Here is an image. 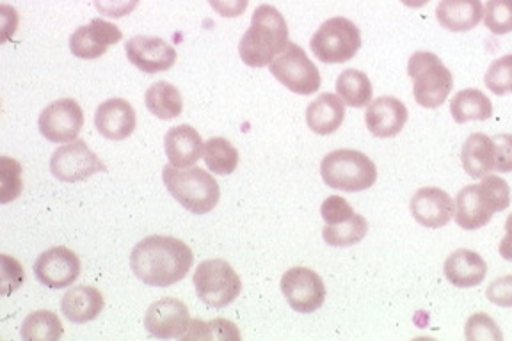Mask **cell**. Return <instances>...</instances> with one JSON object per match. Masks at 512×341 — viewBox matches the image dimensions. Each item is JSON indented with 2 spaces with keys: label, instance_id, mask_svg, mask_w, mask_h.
<instances>
[{
  "label": "cell",
  "instance_id": "6da1fadb",
  "mask_svg": "<svg viewBox=\"0 0 512 341\" xmlns=\"http://www.w3.org/2000/svg\"><path fill=\"white\" fill-rule=\"evenodd\" d=\"M194 263L191 247L184 240L166 235L146 237L130 254V269L144 285H176L189 274Z\"/></svg>",
  "mask_w": 512,
  "mask_h": 341
},
{
  "label": "cell",
  "instance_id": "7a4b0ae2",
  "mask_svg": "<svg viewBox=\"0 0 512 341\" xmlns=\"http://www.w3.org/2000/svg\"><path fill=\"white\" fill-rule=\"evenodd\" d=\"M288 43V25L283 15L274 6L262 4L255 9L251 25L240 40V59L251 68H265Z\"/></svg>",
  "mask_w": 512,
  "mask_h": 341
},
{
  "label": "cell",
  "instance_id": "3957f363",
  "mask_svg": "<svg viewBox=\"0 0 512 341\" xmlns=\"http://www.w3.org/2000/svg\"><path fill=\"white\" fill-rule=\"evenodd\" d=\"M511 205V187L500 176L488 175L482 182L466 185L456 198V223L463 230H480L496 212Z\"/></svg>",
  "mask_w": 512,
  "mask_h": 341
},
{
  "label": "cell",
  "instance_id": "277c9868",
  "mask_svg": "<svg viewBox=\"0 0 512 341\" xmlns=\"http://www.w3.org/2000/svg\"><path fill=\"white\" fill-rule=\"evenodd\" d=\"M162 180L169 194L191 214H208L217 207L221 191L216 178L200 167L164 166Z\"/></svg>",
  "mask_w": 512,
  "mask_h": 341
},
{
  "label": "cell",
  "instance_id": "5b68a950",
  "mask_svg": "<svg viewBox=\"0 0 512 341\" xmlns=\"http://www.w3.org/2000/svg\"><path fill=\"white\" fill-rule=\"evenodd\" d=\"M320 175L331 189L361 192L367 191L376 183L377 167L361 151L336 150L322 159Z\"/></svg>",
  "mask_w": 512,
  "mask_h": 341
},
{
  "label": "cell",
  "instance_id": "8992f818",
  "mask_svg": "<svg viewBox=\"0 0 512 341\" xmlns=\"http://www.w3.org/2000/svg\"><path fill=\"white\" fill-rule=\"evenodd\" d=\"M408 75L413 80L416 104L425 109L441 107L454 88L452 73L432 52L420 50L409 57Z\"/></svg>",
  "mask_w": 512,
  "mask_h": 341
},
{
  "label": "cell",
  "instance_id": "52a82bcc",
  "mask_svg": "<svg viewBox=\"0 0 512 341\" xmlns=\"http://www.w3.org/2000/svg\"><path fill=\"white\" fill-rule=\"evenodd\" d=\"M310 48L320 63H347L361 48L360 29L344 16L329 18L313 34Z\"/></svg>",
  "mask_w": 512,
  "mask_h": 341
},
{
  "label": "cell",
  "instance_id": "ba28073f",
  "mask_svg": "<svg viewBox=\"0 0 512 341\" xmlns=\"http://www.w3.org/2000/svg\"><path fill=\"white\" fill-rule=\"evenodd\" d=\"M192 283L196 286V294L210 308H226L230 306L240 292L242 281L226 260H205L194 272Z\"/></svg>",
  "mask_w": 512,
  "mask_h": 341
},
{
  "label": "cell",
  "instance_id": "9c48e42d",
  "mask_svg": "<svg viewBox=\"0 0 512 341\" xmlns=\"http://www.w3.org/2000/svg\"><path fill=\"white\" fill-rule=\"evenodd\" d=\"M269 68L272 77L280 80L288 91L296 95H313L319 91L322 84L319 68L296 43H288L280 56L269 64Z\"/></svg>",
  "mask_w": 512,
  "mask_h": 341
},
{
  "label": "cell",
  "instance_id": "30bf717a",
  "mask_svg": "<svg viewBox=\"0 0 512 341\" xmlns=\"http://www.w3.org/2000/svg\"><path fill=\"white\" fill-rule=\"evenodd\" d=\"M50 171L59 182L75 183L88 180L89 176L104 173L107 166L100 157L89 150L86 141H73L57 148L50 159Z\"/></svg>",
  "mask_w": 512,
  "mask_h": 341
},
{
  "label": "cell",
  "instance_id": "8fae6325",
  "mask_svg": "<svg viewBox=\"0 0 512 341\" xmlns=\"http://www.w3.org/2000/svg\"><path fill=\"white\" fill-rule=\"evenodd\" d=\"M281 292L290 308L299 313L320 310L326 301V285L317 272L308 267H292L281 278Z\"/></svg>",
  "mask_w": 512,
  "mask_h": 341
},
{
  "label": "cell",
  "instance_id": "7c38bea8",
  "mask_svg": "<svg viewBox=\"0 0 512 341\" xmlns=\"http://www.w3.org/2000/svg\"><path fill=\"white\" fill-rule=\"evenodd\" d=\"M38 127L48 143H73L84 127V112L75 100L63 98L41 111Z\"/></svg>",
  "mask_w": 512,
  "mask_h": 341
},
{
  "label": "cell",
  "instance_id": "4fadbf2b",
  "mask_svg": "<svg viewBox=\"0 0 512 341\" xmlns=\"http://www.w3.org/2000/svg\"><path fill=\"white\" fill-rule=\"evenodd\" d=\"M189 324V308L185 306V302L173 297H164L153 302L144 315L146 331L159 340H182V336L189 329Z\"/></svg>",
  "mask_w": 512,
  "mask_h": 341
},
{
  "label": "cell",
  "instance_id": "5bb4252c",
  "mask_svg": "<svg viewBox=\"0 0 512 341\" xmlns=\"http://www.w3.org/2000/svg\"><path fill=\"white\" fill-rule=\"evenodd\" d=\"M34 274L41 285L63 290L72 286L80 276V260L68 247L57 246L38 256Z\"/></svg>",
  "mask_w": 512,
  "mask_h": 341
},
{
  "label": "cell",
  "instance_id": "9a60e30c",
  "mask_svg": "<svg viewBox=\"0 0 512 341\" xmlns=\"http://www.w3.org/2000/svg\"><path fill=\"white\" fill-rule=\"evenodd\" d=\"M128 61L144 73H162L176 63V50L157 36H134L125 43Z\"/></svg>",
  "mask_w": 512,
  "mask_h": 341
},
{
  "label": "cell",
  "instance_id": "2e32d148",
  "mask_svg": "<svg viewBox=\"0 0 512 341\" xmlns=\"http://www.w3.org/2000/svg\"><path fill=\"white\" fill-rule=\"evenodd\" d=\"M121 38L123 34L120 27L102 18H95L88 25H82L73 32L70 38V50L73 56L91 61L104 56L109 47L120 43Z\"/></svg>",
  "mask_w": 512,
  "mask_h": 341
},
{
  "label": "cell",
  "instance_id": "e0dca14e",
  "mask_svg": "<svg viewBox=\"0 0 512 341\" xmlns=\"http://www.w3.org/2000/svg\"><path fill=\"white\" fill-rule=\"evenodd\" d=\"M413 219L424 228L438 230L447 226L456 214V203L440 187H424L411 198Z\"/></svg>",
  "mask_w": 512,
  "mask_h": 341
},
{
  "label": "cell",
  "instance_id": "ac0fdd59",
  "mask_svg": "<svg viewBox=\"0 0 512 341\" xmlns=\"http://www.w3.org/2000/svg\"><path fill=\"white\" fill-rule=\"evenodd\" d=\"M408 107L393 96H381L372 100L365 112V123L370 134L379 139H390L402 132L408 123Z\"/></svg>",
  "mask_w": 512,
  "mask_h": 341
},
{
  "label": "cell",
  "instance_id": "d6986e66",
  "mask_svg": "<svg viewBox=\"0 0 512 341\" xmlns=\"http://www.w3.org/2000/svg\"><path fill=\"white\" fill-rule=\"evenodd\" d=\"M136 111L123 98H111L98 105L95 127L109 141H125L136 130Z\"/></svg>",
  "mask_w": 512,
  "mask_h": 341
},
{
  "label": "cell",
  "instance_id": "ffe728a7",
  "mask_svg": "<svg viewBox=\"0 0 512 341\" xmlns=\"http://www.w3.org/2000/svg\"><path fill=\"white\" fill-rule=\"evenodd\" d=\"M164 148L171 166L187 169L203 157L205 144L196 128H192L191 125H178L169 128L168 134L164 137Z\"/></svg>",
  "mask_w": 512,
  "mask_h": 341
},
{
  "label": "cell",
  "instance_id": "44dd1931",
  "mask_svg": "<svg viewBox=\"0 0 512 341\" xmlns=\"http://www.w3.org/2000/svg\"><path fill=\"white\" fill-rule=\"evenodd\" d=\"M445 278L457 288L479 286L488 276V263L475 251L457 249L450 254L443 267Z\"/></svg>",
  "mask_w": 512,
  "mask_h": 341
},
{
  "label": "cell",
  "instance_id": "7402d4cb",
  "mask_svg": "<svg viewBox=\"0 0 512 341\" xmlns=\"http://www.w3.org/2000/svg\"><path fill=\"white\" fill-rule=\"evenodd\" d=\"M105 301L102 292L95 286H73L64 294L61 311L73 324H86L100 317L104 311Z\"/></svg>",
  "mask_w": 512,
  "mask_h": 341
},
{
  "label": "cell",
  "instance_id": "603a6c76",
  "mask_svg": "<svg viewBox=\"0 0 512 341\" xmlns=\"http://www.w3.org/2000/svg\"><path fill=\"white\" fill-rule=\"evenodd\" d=\"M436 18L447 31H472L484 18V6L482 0H440Z\"/></svg>",
  "mask_w": 512,
  "mask_h": 341
},
{
  "label": "cell",
  "instance_id": "cb8c5ba5",
  "mask_svg": "<svg viewBox=\"0 0 512 341\" xmlns=\"http://www.w3.org/2000/svg\"><path fill=\"white\" fill-rule=\"evenodd\" d=\"M345 119V104L333 93H322L306 109V123L315 134H335Z\"/></svg>",
  "mask_w": 512,
  "mask_h": 341
},
{
  "label": "cell",
  "instance_id": "d4e9b609",
  "mask_svg": "<svg viewBox=\"0 0 512 341\" xmlns=\"http://www.w3.org/2000/svg\"><path fill=\"white\" fill-rule=\"evenodd\" d=\"M464 171L473 180L488 176L495 169V141L486 134H472L461 151Z\"/></svg>",
  "mask_w": 512,
  "mask_h": 341
},
{
  "label": "cell",
  "instance_id": "484cf974",
  "mask_svg": "<svg viewBox=\"0 0 512 341\" xmlns=\"http://www.w3.org/2000/svg\"><path fill=\"white\" fill-rule=\"evenodd\" d=\"M450 114L457 125L468 121H486L493 116V104L479 89H463L450 102Z\"/></svg>",
  "mask_w": 512,
  "mask_h": 341
},
{
  "label": "cell",
  "instance_id": "4316f807",
  "mask_svg": "<svg viewBox=\"0 0 512 341\" xmlns=\"http://www.w3.org/2000/svg\"><path fill=\"white\" fill-rule=\"evenodd\" d=\"M144 104L155 118L164 119V121L178 118L184 111V100L180 91L166 80L155 82L148 88L144 95Z\"/></svg>",
  "mask_w": 512,
  "mask_h": 341
},
{
  "label": "cell",
  "instance_id": "83f0119b",
  "mask_svg": "<svg viewBox=\"0 0 512 341\" xmlns=\"http://www.w3.org/2000/svg\"><path fill=\"white\" fill-rule=\"evenodd\" d=\"M336 95L352 109H361L370 105L374 89L367 73L360 70H345L336 79Z\"/></svg>",
  "mask_w": 512,
  "mask_h": 341
},
{
  "label": "cell",
  "instance_id": "f1b7e54d",
  "mask_svg": "<svg viewBox=\"0 0 512 341\" xmlns=\"http://www.w3.org/2000/svg\"><path fill=\"white\" fill-rule=\"evenodd\" d=\"M20 334L25 341H57L63 338L61 318L52 311H34L25 318Z\"/></svg>",
  "mask_w": 512,
  "mask_h": 341
},
{
  "label": "cell",
  "instance_id": "f546056e",
  "mask_svg": "<svg viewBox=\"0 0 512 341\" xmlns=\"http://www.w3.org/2000/svg\"><path fill=\"white\" fill-rule=\"evenodd\" d=\"M203 160L214 175H232L239 166V150L224 137H212L205 143Z\"/></svg>",
  "mask_w": 512,
  "mask_h": 341
},
{
  "label": "cell",
  "instance_id": "4dcf8cb0",
  "mask_svg": "<svg viewBox=\"0 0 512 341\" xmlns=\"http://www.w3.org/2000/svg\"><path fill=\"white\" fill-rule=\"evenodd\" d=\"M368 223L363 215L356 214L344 223L326 224L322 230L324 242L331 247H349L360 244L367 237Z\"/></svg>",
  "mask_w": 512,
  "mask_h": 341
},
{
  "label": "cell",
  "instance_id": "1f68e13d",
  "mask_svg": "<svg viewBox=\"0 0 512 341\" xmlns=\"http://www.w3.org/2000/svg\"><path fill=\"white\" fill-rule=\"evenodd\" d=\"M182 340L239 341V327L226 318H214L210 322L196 318V320H191L189 329L182 336Z\"/></svg>",
  "mask_w": 512,
  "mask_h": 341
},
{
  "label": "cell",
  "instance_id": "d6a6232c",
  "mask_svg": "<svg viewBox=\"0 0 512 341\" xmlns=\"http://www.w3.org/2000/svg\"><path fill=\"white\" fill-rule=\"evenodd\" d=\"M486 88L498 96L512 93V54L498 57L489 64L488 72L484 75Z\"/></svg>",
  "mask_w": 512,
  "mask_h": 341
},
{
  "label": "cell",
  "instance_id": "836d02e7",
  "mask_svg": "<svg viewBox=\"0 0 512 341\" xmlns=\"http://www.w3.org/2000/svg\"><path fill=\"white\" fill-rule=\"evenodd\" d=\"M0 180H2V189H0L2 205H6L22 194V189H24L22 166L16 160L0 157Z\"/></svg>",
  "mask_w": 512,
  "mask_h": 341
},
{
  "label": "cell",
  "instance_id": "e575fe53",
  "mask_svg": "<svg viewBox=\"0 0 512 341\" xmlns=\"http://www.w3.org/2000/svg\"><path fill=\"white\" fill-rule=\"evenodd\" d=\"M484 24L496 36L512 32V0H488L484 9Z\"/></svg>",
  "mask_w": 512,
  "mask_h": 341
},
{
  "label": "cell",
  "instance_id": "d590c367",
  "mask_svg": "<svg viewBox=\"0 0 512 341\" xmlns=\"http://www.w3.org/2000/svg\"><path fill=\"white\" fill-rule=\"evenodd\" d=\"M464 336H466V340L470 341L504 340V334L500 331V327L496 326L495 320L486 313H475L473 317L468 318Z\"/></svg>",
  "mask_w": 512,
  "mask_h": 341
},
{
  "label": "cell",
  "instance_id": "8d00e7d4",
  "mask_svg": "<svg viewBox=\"0 0 512 341\" xmlns=\"http://www.w3.org/2000/svg\"><path fill=\"white\" fill-rule=\"evenodd\" d=\"M0 262H2V295L8 297L24 285V269L20 262H16L15 258H11L8 254H2Z\"/></svg>",
  "mask_w": 512,
  "mask_h": 341
},
{
  "label": "cell",
  "instance_id": "74e56055",
  "mask_svg": "<svg viewBox=\"0 0 512 341\" xmlns=\"http://www.w3.org/2000/svg\"><path fill=\"white\" fill-rule=\"evenodd\" d=\"M320 215H322L324 223L338 224L351 219L356 212L342 196H329L320 207Z\"/></svg>",
  "mask_w": 512,
  "mask_h": 341
},
{
  "label": "cell",
  "instance_id": "f35d334b",
  "mask_svg": "<svg viewBox=\"0 0 512 341\" xmlns=\"http://www.w3.org/2000/svg\"><path fill=\"white\" fill-rule=\"evenodd\" d=\"M486 297L500 308H512V276L498 278L488 286Z\"/></svg>",
  "mask_w": 512,
  "mask_h": 341
},
{
  "label": "cell",
  "instance_id": "ab89813d",
  "mask_svg": "<svg viewBox=\"0 0 512 341\" xmlns=\"http://www.w3.org/2000/svg\"><path fill=\"white\" fill-rule=\"evenodd\" d=\"M495 169L498 173H512V134L496 135Z\"/></svg>",
  "mask_w": 512,
  "mask_h": 341
},
{
  "label": "cell",
  "instance_id": "60d3db41",
  "mask_svg": "<svg viewBox=\"0 0 512 341\" xmlns=\"http://www.w3.org/2000/svg\"><path fill=\"white\" fill-rule=\"evenodd\" d=\"M139 6V0H95V8L100 15L109 18H123Z\"/></svg>",
  "mask_w": 512,
  "mask_h": 341
},
{
  "label": "cell",
  "instance_id": "b9f144b4",
  "mask_svg": "<svg viewBox=\"0 0 512 341\" xmlns=\"http://www.w3.org/2000/svg\"><path fill=\"white\" fill-rule=\"evenodd\" d=\"M208 4L216 11L217 15H221L223 18H237L246 13L249 0H208Z\"/></svg>",
  "mask_w": 512,
  "mask_h": 341
},
{
  "label": "cell",
  "instance_id": "7bdbcfd3",
  "mask_svg": "<svg viewBox=\"0 0 512 341\" xmlns=\"http://www.w3.org/2000/svg\"><path fill=\"white\" fill-rule=\"evenodd\" d=\"M505 237L502 238V242H500V247H498V251H500V256L507 260V262H512V214L507 217V221H505Z\"/></svg>",
  "mask_w": 512,
  "mask_h": 341
},
{
  "label": "cell",
  "instance_id": "ee69618b",
  "mask_svg": "<svg viewBox=\"0 0 512 341\" xmlns=\"http://www.w3.org/2000/svg\"><path fill=\"white\" fill-rule=\"evenodd\" d=\"M404 6H408L411 9H420L427 6L431 0H400Z\"/></svg>",
  "mask_w": 512,
  "mask_h": 341
}]
</instances>
